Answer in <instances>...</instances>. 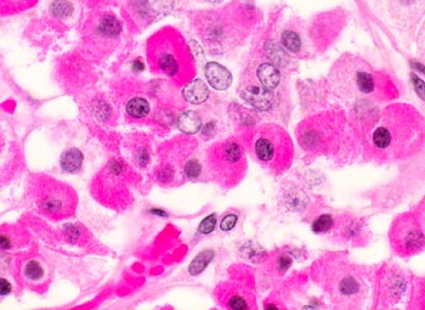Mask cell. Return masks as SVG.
<instances>
[{"label":"cell","mask_w":425,"mask_h":310,"mask_svg":"<svg viewBox=\"0 0 425 310\" xmlns=\"http://www.w3.org/2000/svg\"><path fill=\"white\" fill-rule=\"evenodd\" d=\"M315 278L339 308H360L368 293V274L343 255H329L315 263Z\"/></svg>","instance_id":"6da1fadb"},{"label":"cell","mask_w":425,"mask_h":310,"mask_svg":"<svg viewBox=\"0 0 425 310\" xmlns=\"http://www.w3.org/2000/svg\"><path fill=\"white\" fill-rule=\"evenodd\" d=\"M253 149L259 163L275 175L288 171L293 163L294 149L292 140L277 125L265 124L260 127Z\"/></svg>","instance_id":"7a4b0ae2"},{"label":"cell","mask_w":425,"mask_h":310,"mask_svg":"<svg viewBox=\"0 0 425 310\" xmlns=\"http://www.w3.org/2000/svg\"><path fill=\"white\" fill-rule=\"evenodd\" d=\"M207 165L212 179L225 187L236 186L245 178L247 171L242 149L233 140L212 145L208 151Z\"/></svg>","instance_id":"3957f363"},{"label":"cell","mask_w":425,"mask_h":310,"mask_svg":"<svg viewBox=\"0 0 425 310\" xmlns=\"http://www.w3.org/2000/svg\"><path fill=\"white\" fill-rule=\"evenodd\" d=\"M36 203L44 215L52 220H62L74 215L78 196L70 185L45 175L36 185Z\"/></svg>","instance_id":"277c9868"},{"label":"cell","mask_w":425,"mask_h":310,"mask_svg":"<svg viewBox=\"0 0 425 310\" xmlns=\"http://www.w3.org/2000/svg\"><path fill=\"white\" fill-rule=\"evenodd\" d=\"M128 178V165L118 159L111 161L93 181V195L111 208H126L130 199Z\"/></svg>","instance_id":"5b68a950"},{"label":"cell","mask_w":425,"mask_h":310,"mask_svg":"<svg viewBox=\"0 0 425 310\" xmlns=\"http://www.w3.org/2000/svg\"><path fill=\"white\" fill-rule=\"evenodd\" d=\"M148 59L151 67L157 68L171 78L186 76L192 62L183 42L169 37L151 39Z\"/></svg>","instance_id":"8992f818"},{"label":"cell","mask_w":425,"mask_h":310,"mask_svg":"<svg viewBox=\"0 0 425 310\" xmlns=\"http://www.w3.org/2000/svg\"><path fill=\"white\" fill-rule=\"evenodd\" d=\"M389 239L392 249L400 256H413L424 248V228L419 215L406 213L393 220Z\"/></svg>","instance_id":"52a82bcc"},{"label":"cell","mask_w":425,"mask_h":310,"mask_svg":"<svg viewBox=\"0 0 425 310\" xmlns=\"http://www.w3.org/2000/svg\"><path fill=\"white\" fill-rule=\"evenodd\" d=\"M298 140L305 151L315 155H332L340 147V137L332 127L324 128V118L300 124Z\"/></svg>","instance_id":"ba28073f"},{"label":"cell","mask_w":425,"mask_h":310,"mask_svg":"<svg viewBox=\"0 0 425 310\" xmlns=\"http://www.w3.org/2000/svg\"><path fill=\"white\" fill-rule=\"evenodd\" d=\"M407 289V280L400 269L392 265H385L378 274V305L387 308L398 302Z\"/></svg>","instance_id":"9c48e42d"},{"label":"cell","mask_w":425,"mask_h":310,"mask_svg":"<svg viewBox=\"0 0 425 310\" xmlns=\"http://www.w3.org/2000/svg\"><path fill=\"white\" fill-rule=\"evenodd\" d=\"M217 298L224 308L248 310L255 308V292L249 284L239 281L223 283L217 290Z\"/></svg>","instance_id":"30bf717a"},{"label":"cell","mask_w":425,"mask_h":310,"mask_svg":"<svg viewBox=\"0 0 425 310\" xmlns=\"http://www.w3.org/2000/svg\"><path fill=\"white\" fill-rule=\"evenodd\" d=\"M20 276L27 286L43 291L51 280L49 265L38 256L27 257L20 264Z\"/></svg>","instance_id":"8fae6325"},{"label":"cell","mask_w":425,"mask_h":310,"mask_svg":"<svg viewBox=\"0 0 425 310\" xmlns=\"http://www.w3.org/2000/svg\"><path fill=\"white\" fill-rule=\"evenodd\" d=\"M122 32L119 21L113 15L105 14L96 21L93 33L89 36V40L94 43V46L99 50H108L113 45V42L118 39Z\"/></svg>","instance_id":"7c38bea8"},{"label":"cell","mask_w":425,"mask_h":310,"mask_svg":"<svg viewBox=\"0 0 425 310\" xmlns=\"http://www.w3.org/2000/svg\"><path fill=\"white\" fill-rule=\"evenodd\" d=\"M240 96L246 100L249 105L260 111H266L272 106L274 94L271 90L264 87H247L242 89Z\"/></svg>","instance_id":"4fadbf2b"},{"label":"cell","mask_w":425,"mask_h":310,"mask_svg":"<svg viewBox=\"0 0 425 310\" xmlns=\"http://www.w3.org/2000/svg\"><path fill=\"white\" fill-rule=\"evenodd\" d=\"M204 73L209 84L217 90H226L232 83V74L218 62H208Z\"/></svg>","instance_id":"5bb4252c"},{"label":"cell","mask_w":425,"mask_h":310,"mask_svg":"<svg viewBox=\"0 0 425 310\" xmlns=\"http://www.w3.org/2000/svg\"><path fill=\"white\" fill-rule=\"evenodd\" d=\"M350 89H356L363 95H371L376 92V77L366 68H356L350 72Z\"/></svg>","instance_id":"9a60e30c"},{"label":"cell","mask_w":425,"mask_h":310,"mask_svg":"<svg viewBox=\"0 0 425 310\" xmlns=\"http://www.w3.org/2000/svg\"><path fill=\"white\" fill-rule=\"evenodd\" d=\"M183 94L186 101L198 105L208 99L209 90L202 79H192L184 88Z\"/></svg>","instance_id":"2e32d148"},{"label":"cell","mask_w":425,"mask_h":310,"mask_svg":"<svg viewBox=\"0 0 425 310\" xmlns=\"http://www.w3.org/2000/svg\"><path fill=\"white\" fill-rule=\"evenodd\" d=\"M256 76H258L261 87L266 88L268 90L275 89L281 82L280 71L271 64H262L259 66L258 71H256Z\"/></svg>","instance_id":"e0dca14e"},{"label":"cell","mask_w":425,"mask_h":310,"mask_svg":"<svg viewBox=\"0 0 425 310\" xmlns=\"http://www.w3.org/2000/svg\"><path fill=\"white\" fill-rule=\"evenodd\" d=\"M84 156L78 149L67 150L61 157V167L67 173H76L83 165Z\"/></svg>","instance_id":"ac0fdd59"},{"label":"cell","mask_w":425,"mask_h":310,"mask_svg":"<svg viewBox=\"0 0 425 310\" xmlns=\"http://www.w3.org/2000/svg\"><path fill=\"white\" fill-rule=\"evenodd\" d=\"M142 5L145 9L141 11L145 16H163L173 9L171 0H147L143 2Z\"/></svg>","instance_id":"d6986e66"},{"label":"cell","mask_w":425,"mask_h":310,"mask_svg":"<svg viewBox=\"0 0 425 310\" xmlns=\"http://www.w3.org/2000/svg\"><path fill=\"white\" fill-rule=\"evenodd\" d=\"M179 128L185 134H196L202 127V120L195 111H186L179 117Z\"/></svg>","instance_id":"ffe728a7"},{"label":"cell","mask_w":425,"mask_h":310,"mask_svg":"<svg viewBox=\"0 0 425 310\" xmlns=\"http://www.w3.org/2000/svg\"><path fill=\"white\" fill-rule=\"evenodd\" d=\"M127 112L131 118L142 120V118L147 117L149 112V103L146 99L136 96V98L130 99L129 102L127 103Z\"/></svg>","instance_id":"44dd1931"},{"label":"cell","mask_w":425,"mask_h":310,"mask_svg":"<svg viewBox=\"0 0 425 310\" xmlns=\"http://www.w3.org/2000/svg\"><path fill=\"white\" fill-rule=\"evenodd\" d=\"M36 3L37 0H0V15L21 12Z\"/></svg>","instance_id":"7402d4cb"},{"label":"cell","mask_w":425,"mask_h":310,"mask_svg":"<svg viewBox=\"0 0 425 310\" xmlns=\"http://www.w3.org/2000/svg\"><path fill=\"white\" fill-rule=\"evenodd\" d=\"M214 258V252L210 249L203 250L202 253H199L198 256L196 257L195 259L190 264L189 271L191 275H198L207 268V265L211 262V259Z\"/></svg>","instance_id":"603a6c76"},{"label":"cell","mask_w":425,"mask_h":310,"mask_svg":"<svg viewBox=\"0 0 425 310\" xmlns=\"http://www.w3.org/2000/svg\"><path fill=\"white\" fill-rule=\"evenodd\" d=\"M282 44L290 52H299L301 49V39L294 31H284L282 34Z\"/></svg>","instance_id":"cb8c5ba5"},{"label":"cell","mask_w":425,"mask_h":310,"mask_svg":"<svg viewBox=\"0 0 425 310\" xmlns=\"http://www.w3.org/2000/svg\"><path fill=\"white\" fill-rule=\"evenodd\" d=\"M50 11L56 18H66L73 12V6L67 0H55L50 6Z\"/></svg>","instance_id":"d4e9b609"},{"label":"cell","mask_w":425,"mask_h":310,"mask_svg":"<svg viewBox=\"0 0 425 310\" xmlns=\"http://www.w3.org/2000/svg\"><path fill=\"white\" fill-rule=\"evenodd\" d=\"M334 224V218L330 214H322L312 224V230L316 234H326L332 230Z\"/></svg>","instance_id":"484cf974"},{"label":"cell","mask_w":425,"mask_h":310,"mask_svg":"<svg viewBox=\"0 0 425 310\" xmlns=\"http://www.w3.org/2000/svg\"><path fill=\"white\" fill-rule=\"evenodd\" d=\"M202 172V165L198 162L197 158H190L185 164V168H184V173H185V177L189 178V179H196L201 175Z\"/></svg>","instance_id":"4316f807"},{"label":"cell","mask_w":425,"mask_h":310,"mask_svg":"<svg viewBox=\"0 0 425 310\" xmlns=\"http://www.w3.org/2000/svg\"><path fill=\"white\" fill-rule=\"evenodd\" d=\"M215 225H217V215L215 214L208 215V217L205 218L201 224H199L198 231L203 235H208L214 230Z\"/></svg>","instance_id":"83f0119b"},{"label":"cell","mask_w":425,"mask_h":310,"mask_svg":"<svg viewBox=\"0 0 425 310\" xmlns=\"http://www.w3.org/2000/svg\"><path fill=\"white\" fill-rule=\"evenodd\" d=\"M14 246L15 241L11 233H0V250L10 249Z\"/></svg>","instance_id":"f1b7e54d"},{"label":"cell","mask_w":425,"mask_h":310,"mask_svg":"<svg viewBox=\"0 0 425 310\" xmlns=\"http://www.w3.org/2000/svg\"><path fill=\"white\" fill-rule=\"evenodd\" d=\"M237 223V215L236 214H227L223 220H221L220 228L221 230L224 231H230L234 228V225Z\"/></svg>","instance_id":"f546056e"},{"label":"cell","mask_w":425,"mask_h":310,"mask_svg":"<svg viewBox=\"0 0 425 310\" xmlns=\"http://www.w3.org/2000/svg\"><path fill=\"white\" fill-rule=\"evenodd\" d=\"M12 286L11 284L9 283L5 278L0 277V296H6V294L11 293Z\"/></svg>","instance_id":"4dcf8cb0"},{"label":"cell","mask_w":425,"mask_h":310,"mask_svg":"<svg viewBox=\"0 0 425 310\" xmlns=\"http://www.w3.org/2000/svg\"><path fill=\"white\" fill-rule=\"evenodd\" d=\"M412 78H413L414 87L417 88V92L419 93L420 98L424 99V83H423V80L419 79V78H417L415 76H412Z\"/></svg>","instance_id":"1f68e13d"},{"label":"cell","mask_w":425,"mask_h":310,"mask_svg":"<svg viewBox=\"0 0 425 310\" xmlns=\"http://www.w3.org/2000/svg\"><path fill=\"white\" fill-rule=\"evenodd\" d=\"M133 67L135 68L136 71H142L143 70V64L141 61H139V60H136L135 62H134V65H133Z\"/></svg>","instance_id":"d6a6232c"},{"label":"cell","mask_w":425,"mask_h":310,"mask_svg":"<svg viewBox=\"0 0 425 310\" xmlns=\"http://www.w3.org/2000/svg\"><path fill=\"white\" fill-rule=\"evenodd\" d=\"M208 2H210V3H220V2H223V0H208Z\"/></svg>","instance_id":"836d02e7"}]
</instances>
